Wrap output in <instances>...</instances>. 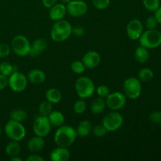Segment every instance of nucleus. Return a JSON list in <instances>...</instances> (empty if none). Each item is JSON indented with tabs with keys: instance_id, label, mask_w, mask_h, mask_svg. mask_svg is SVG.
<instances>
[{
	"instance_id": "nucleus-1",
	"label": "nucleus",
	"mask_w": 161,
	"mask_h": 161,
	"mask_svg": "<svg viewBox=\"0 0 161 161\" xmlns=\"http://www.w3.org/2000/svg\"><path fill=\"white\" fill-rule=\"evenodd\" d=\"M77 137L76 129L72 126L63 124L56 130L53 139L58 146L69 148L74 144Z\"/></svg>"
},
{
	"instance_id": "nucleus-2",
	"label": "nucleus",
	"mask_w": 161,
	"mask_h": 161,
	"mask_svg": "<svg viewBox=\"0 0 161 161\" xmlns=\"http://www.w3.org/2000/svg\"><path fill=\"white\" fill-rule=\"evenodd\" d=\"M72 26L68 20H60L55 21L50 31L52 40L57 42H64L67 40L72 35Z\"/></svg>"
},
{
	"instance_id": "nucleus-3",
	"label": "nucleus",
	"mask_w": 161,
	"mask_h": 161,
	"mask_svg": "<svg viewBox=\"0 0 161 161\" xmlns=\"http://www.w3.org/2000/svg\"><path fill=\"white\" fill-rule=\"evenodd\" d=\"M75 89L80 98L87 99L92 97L95 92L94 83L87 76H80L76 80Z\"/></svg>"
},
{
	"instance_id": "nucleus-4",
	"label": "nucleus",
	"mask_w": 161,
	"mask_h": 161,
	"mask_svg": "<svg viewBox=\"0 0 161 161\" xmlns=\"http://www.w3.org/2000/svg\"><path fill=\"white\" fill-rule=\"evenodd\" d=\"M5 133L12 141L20 142L26 136V129L22 123L9 119L5 125Z\"/></svg>"
},
{
	"instance_id": "nucleus-5",
	"label": "nucleus",
	"mask_w": 161,
	"mask_h": 161,
	"mask_svg": "<svg viewBox=\"0 0 161 161\" xmlns=\"http://www.w3.org/2000/svg\"><path fill=\"white\" fill-rule=\"evenodd\" d=\"M140 46L149 49H155L161 45V32L157 29L143 31L139 38Z\"/></svg>"
},
{
	"instance_id": "nucleus-6",
	"label": "nucleus",
	"mask_w": 161,
	"mask_h": 161,
	"mask_svg": "<svg viewBox=\"0 0 161 161\" xmlns=\"http://www.w3.org/2000/svg\"><path fill=\"white\" fill-rule=\"evenodd\" d=\"M123 90L127 98L135 100L138 98L142 94L141 81L136 77H129L124 80Z\"/></svg>"
},
{
	"instance_id": "nucleus-7",
	"label": "nucleus",
	"mask_w": 161,
	"mask_h": 161,
	"mask_svg": "<svg viewBox=\"0 0 161 161\" xmlns=\"http://www.w3.org/2000/svg\"><path fill=\"white\" fill-rule=\"evenodd\" d=\"M31 44L29 40L22 35L15 36L11 42V49L16 55L19 57H25L29 54Z\"/></svg>"
},
{
	"instance_id": "nucleus-8",
	"label": "nucleus",
	"mask_w": 161,
	"mask_h": 161,
	"mask_svg": "<svg viewBox=\"0 0 161 161\" xmlns=\"http://www.w3.org/2000/svg\"><path fill=\"white\" fill-rule=\"evenodd\" d=\"M124 124V117L117 111H112L105 115L102 119V124L108 132H114L119 130Z\"/></svg>"
},
{
	"instance_id": "nucleus-9",
	"label": "nucleus",
	"mask_w": 161,
	"mask_h": 161,
	"mask_svg": "<svg viewBox=\"0 0 161 161\" xmlns=\"http://www.w3.org/2000/svg\"><path fill=\"white\" fill-rule=\"evenodd\" d=\"M28 80L23 73L15 71L8 77V86L14 92L20 93L28 86Z\"/></svg>"
},
{
	"instance_id": "nucleus-10",
	"label": "nucleus",
	"mask_w": 161,
	"mask_h": 161,
	"mask_svg": "<svg viewBox=\"0 0 161 161\" xmlns=\"http://www.w3.org/2000/svg\"><path fill=\"white\" fill-rule=\"evenodd\" d=\"M51 127L52 125L50 124L47 116H42L39 114V116L35 118L32 125L33 132H34L35 135L45 138L51 131Z\"/></svg>"
},
{
	"instance_id": "nucleus-11",
	"label": "nucleus",
	"mask_w": 161,
	"mask_h": 161,
	"mask_svg": "<svg viewBox=\"0 0 161 161\" xmlns=\"http://www.w3.org/2000/svg\"><path fill=\"white\" fill-rule=\"evenodd\" d=\"M106 106L112 111H119L125 106L127 103V97L123 92L114 91L110 93L105 98Z\"/></svg>"
},
{
	"instance_id": "nucleus-12",
	"label": "nucleus",
	"mask_w": 161,
	"mask_h": 161,
	"mask_svg": "<svg viewBox=\"0 0 161 161\" xmlns=\"http://www.w3.org/2000/svg\"><path fill=\"white\" fill-rule=\"evenodd\" d=\"M67 14L73 17H80L86 14L88 6L83 0H71L66 4Z\"/></svg>"
},
{
	"instance_id": "nucleus-13",
	"label": "nucleus",
	"mask_w": 161,
	"mask_h": 161,
	"mask_svg": "<svg viewBox=\"0 0 161 161\" xmlns=\"http://www.w3.org/2000/svg\"><path fill=\"white\" fill-rule=\"evenodd\" d=\"M127 35L132 40H138L143 32V24L138 19H132L127 25Z\"/></svg>"
},
{
	"instance_id": "nucleus-14",
	"label": "nucleus",
	"mask_w": 161,
	"mask_h": 161,
	"mask_svg": "<svg viewBox=\"0 0 161 161\" xmlns=\"http://www.w3.org/2000/svg\"><path fill=\"white\" fill-rule=\"evenodd\" d=\"M82 61L84 64L86 69H95L101 63V55L95 50H91L83 55Z\"/></svg>"
},
{
	"instance_id": "nucleus-15",
	"label": "nucleus",
	"mask_w": 161,
	"mask_h": 161,
	"mask_svg": "<svg viewBox=\"0 0 161 161\" xmlns=\"http://www.w3.org/2000/svg\"><path fill=\"white\" fill-rule=\"evenodd\" d=\"M66 14H67L66 5L62 3H56L51 6L49 10V17L53 21H58L64 19Z\"/></svg>"
},
{
	"instance_id": "nucleus-16",
	"label": "nucleus",
	"mask_w": 161,
	"mask_h": 161,
	"mask_svg": "<svg viewBox=\"0 0 161 161\" xmlns=\"http://www.w3.org/2000/svg\"><path fill=\"white\" fill-rule=\"evenodd\" d=\"M70 157L71 153L68 148L58 146L51 151L50 158L52 161H68Z\"/></svg>"
},
{
	"instance_id": "nucleus-17",
	"label": "nucleus",
	"mask_w": 161,
	"mask_h": 161,
	"mask_svg": "<svg viewBox=\"0 0 161 161\" xmlns=\"http://www.w3.org/2000/svg\"><path fill=\"white\" fill-rule=\"evenodd\" d=\"M48 47L47 40L43 39H37L32 42L29 54L32 58H37Z\"/></svg>"
},
{
	"instance_id": "nucleus-18",
	"label": "nucleus",
	"mask_w": 161,
	"mask_h": 161,
	"mask_svg": "<svg viewBox=\"0 0 161 161\" xmlns=\"http://www.w3.org/2000/svg\"><path fill=\"white\" fill-rule=\"evenodd\" d=\"M45 146L44 138L36 135L30 138L27 143V148L31 153H38L42 150Z\"/></svg>"
},
{
	"instance_id": "nucleus-19",
	"label": "nucleus",
	"mask_w": 161,
	"mask_h": 161,
	"mask_svg": "<svg viewBox=\"0 0 161 161\" xmlns=\"http://www.w3.org/2000/svg\"><path fill=\"white\" fill-rule=\"evenodd\" d=\"M27 78L29 82L33 84H41L44 83L47 80V75L43 71L40 69H31L28 73Z\"/></svg>"
},
{
	"instance_id": "nucleus-20",
	"label": "nucleus",
	"mask_w": 161,
	"mask_h": 161,
	"mask_svg": "<svg viewBox=\"0 0 161 161\" xmlns=\"http://www.w3.org/2000/svg\"><path fill=\"white\" fill-rule=\"evenodd\" d=\"M92 128L93 125L91 121L88 120V119L82 120L78 124V127L76 128L77 135H78V136L82 137V138H85L92 132Z\"/></svg>"
},
{
	"instance_id": "nucleus-21",
	"label": "nucleus",
	"mask_w": 161,
	"mask_h": 161,
	"mask_svg": "<svg viewBox=\"0 0 161 161\" xmlns=\"http://www.w3.org/2000/svg\"><path fill=\"white\" fill-rule=\"evenodd\" d=\"M50 124L53 127H59L64 124V116L61 112L58 110H52L51 113L47 116Z\"/></svg>"
},
{
	"instance_id": "nucleus-22",
	"label": "nucleus",
	"mask_w": 161,
	"mask_h": 161,
	"mask_svg": "<svg viewBox=\"0 0 161 161\" xmlns=\"http://www.w3.org/2000/svg\"><path fill=\"white\" fill-rule=\"evenodd\" d=\"M46 100L53 105V104H58L62 99V94L61 92L57 88H50L46 91Z\"/></svg>"
},
{
	"instance_id": "nucleus-23",
	"label": "nucleus",
	"mask_w": 161,
	"mask_h": 161,
	"mask_svg": "<svg viewBox=\"0 0 161 161\" xmlns=\"http://www.w3.org/2000/svg\"><path fill=\"white\" fill-rule=\"evenodd\" d=\"M135 58L140 64H145L149 59V53L147 48L139 46L135 51Z\"/></svg>"
},
{
	"instance_id": "nucleus-24",
	"label": "nucleus",
	"mask_w": 161,
	"mask_h": 161,
	"mask_svg": "<svg viewBox=\"0 0 161 161\" xmlns=\"http://www.w3.org/2000/svg\"><path fill=\"white\" fill-rule=\"evenodd\" d=\"M106 107V103H105V99L102 97H97L91 104V111L94 114H100L103 113Z\"/></svg>"
},
{
	"instance_id": "nucleus-25",
	"label": "nucleus",
	"mask_w": 161,
	"mask_h": 161,
	"mask_svg": "<svg viewBox=\"0 0 161 161\" xmlns=\"http://www.w3.org/2000/svg\"><path fill=\"white\" fill-rule=\"evenodd\" d=\"M21 150V146H20L19 142L17 141H11L10 142L8 143L5 149L6 155L9 157H14V156H18V154Z\"/></svg>"
},
{
	"instance_id": "nucleus-26",
	"label": "nucleus",
	"mask_w": 161,
	"mask_h": 161,
	"mask_svg": "<svg viewBox=\"0 0 161 161\" xmlns=\"http://www.w3.org/2000/svg\"><path fill=\"white\" fill-rule=\"evenodd\" d=\"M27 117H28V113L21 108L13 110L9 114V119L20 123L24 122L27 119Z\"/></svg>"
},
{
	"instance_id": "nucleus-27",
	"label": "nucleus",
	"mask_w": 161,
	"mask_h": 161,
	"mask_svg": "<svg viewBox=\"0 0 161 161\" xmlns=\"http://www.w3.org/2000/svg\"><path fill=\"white\" fill-rule=\"evenodd\" d=\"M154 73L152 69L149 68H143L140 69L138 73V79L141 82H149L153 80Z\"/></svg>"
},
{
	"instance_id": "nucleus-28",
	"label": "nucleus",
	"mask_w": 161,
	"mask_h": 161,
	"mask_svg": "<svg viewBox=\"0 0 161 161\" xmlns=\"http://www.w3.org/2000/svg\"><path fill=\"white\" fill-rule=\"evenodd\" d=\"M17 70V66L13 65L7 61H3L0 63V73L9 77L11 74Z\"/></svg>"
},
{
	"instance_id": "nucleus-29",
	"label": "nucleus",
	"mask_w": 161,
	"mask_h": 161,
	"mask_svg": "<svg viewBox=\"0 0 161 161\" xmlns=\"http://www.w3.org/2000/svg\"><path fill=\"white\" fill-rule=\"evenodd\" d=\"M52 110H53L52 104L47 100L41 102L39 106V114L42 115V116H48L49 114L52 112Z\"/></svg>"
},
{
	"instance_id": "nucleus-30",
	"label": "nucleus",
	"mask_w": 161,
	"mask_h": 161,
	"mask_svg": "<svg viewBox=\"0 0 161 161\" xmlns=\"http://www.w3.org/2000/svg\"><path fill=\"white\" fill-rule=\"evenodd\" d=\"M73 110L76 114L81 115L84 113L86 110V103L85 102V99L80 98L77 100L73 105Z\"/></svg>"
},
{
	"instance_id": "nucleus-31",
	"label": "nucleus",
	"mask_w": 161,
	"mask_h": 161,
	"mask_svg": "<svg viewBox=\"0 0 161 161\" xmlns=\"http://www.w3.org/2000/svg\"><path fill=\"white\" fill-rule=\"evenodd\" d=\"M71 70L75 74H83V72L86 70V67H85L84 64L83 63L82 61H75L73 62H72L71 64Z\"/></svg>"
},
{
	"instance_id": "nucleus-32",
	"label": "nucleus",
	"mask_w": 161,
	"mask_h": 161,
	"mask_svg": "<svg viewBox=\"0 0 161 161\" xmlns=\"http://www.w3.org/2000/svg\"><path fill=\"white\" fill-rule=\"evenodd\" d=\"M143 6L147 10L154 12L160 7V0H143Z\"/></svg>"
},
{
	"instance_id": "nucleus-33",
	"label": "nucleus",
	"mask_w": 161,
	"mask_h": 161,
	"mask_svg": "<svg viewBox=\"0 0 161 161\" xmlns=\"http://www.w3.org/2000/svg\"><path fill=\"white\" fill-rule=\"evenodd\" d=\"M92 132L94 134V135L97 138H102V137L105 136L108 133V130L105 129V127H104L102 124H97L94 127H93L92 128Z\"/></svg>"
},
{
	"instance_id": "nucleus-34",
	"label": "nucleus",
	"mask_w": 161,
	"mask_h": 161,
	"mask_svg": "<svg viewBox=\"0 0 161 161\" xmlns=\"http://www.w3.org/2000/svg\"><path fill=\"white\" fill-rule=\"evenodd\" d=\"M110 93H111L110 92V89L106 85H100L96 89V94H97V95L98 97H102V98H106Z\"/></svg>"
},
{
	"instance_id": "nucleus-35",
	"label": "nucleus",
	"mask_w": 161,
	"mask_h": 161,
	"mask_svg": "<svg viewBox=\"0 0 161 161\" xmlns=\"http://www.w3.org/2000/svg\"><path fill=\"white\" fill-rule=\"evenodd\" d=\"M91 2L96 9L102 10L109 6L111 0H91Z\"/></svg>"
},
{
	"instance_id": "nucleus-36",
	"label": "nucleus",
	"mask_w": 161,
	"mask_h": 161,
	"mask_svg": "<svg viewBox=\"0 0 161 161\" xmlns=\"http://www.w3.org/2000/svg\"><path fill=\"white\" fill-rule=\"evenodd\" d=\"M158 25V22H157V19L154 16H149L146 20V28L149 30L156 29Z\"/></svg>"
},
{
	"instance_id": "nucleus-37",
	"label": "nucleus",
	"mask_w": 161,
	"mask_h": 161,
	"mask_svg": "<svg viewBox=\"0 0 161 161\" xmlns=\"http://www.w3.org/2000/svg\"><path fill=\"white\" fill-rule=\"evenodd\" d=\"M11 48L9 45L5 43L0 44V58H6L9 55Z\"/></svg>"
},
{
	"instance_id": "nucleus-38",
	"label": "nucleus",
	"mask_w": 161,
	"mask_h": 161,
	"mask_svg": "<svg viewBox=\"0 0 161 161\" xmlns=\"http://www.w3.org/2000/svg\"><path fill=\"white\" fill-rule=\"evenodd\" d=\"M149 119L154 124H160L161 123V112L154 111L149 115Z\"/></svg>"
},
{
	"instance_id": "nucleus-39",
	"label": "nucleus",
	"mask_w": 161,
	"mask_h": 161,
	"mask_svg": "<svg viewBox=\"0 0 161 161\" xmlns=\"http://www.w3.org/2000/svg\"><path fill=\"white\" fill-rule=\"evenodd\" d=\"M73 34L75 37H82V36H84L85 34V29L83 26H78L72 27V35Z\"/></svg>"
},
{
	"instance_id": "nucleus-40",
	"label": "nucleus",
	"mask_w": 161,
	"mask_h": 161,
	"mask_svg": "<svg viewBox=\"0 0 161 161\" xmlns=\"http://www.w3.org/2000/svg\"><path fill=\"white\" fill-rule=\"evenodd\" d=\"M8 86V77L0 73V91L5 89Z\"/></svg>"
},
{
	"instance_id": "nucleus-41",
	"label": "nucleus",
	"mask_w": 161,
	"mask_h": 161,
	"mask_svg": "<svg viewBox=\"0 0 161 161\" xmlns=\"http://www.w3.org/2000/svg\"><path fill=\"white\" fill-rule=\"evenodd\" d=\"M43 157L36 154V153H32V154L28 156L26 158V161H44Z\"/></svg>"
},
{
	"instance_id": "nucleus-42",
	"label": "nucleus",
	"mask_w": 161,
	"mask_h": 161,
	"mask_svg": "<svg viewBox=\"0 0 161 161\" xmlns=\"http://www.w3.org/2000/svg\"><path fill=\"white\" fill-rule=\"evenodd\" d=\"M57 1H58V0H42V3L46 8L50 9L51 6H53L54 4H56Z\"/></svg>"
},
{
	"instance_id": "nucleus-43",
	"label": "nucleus",
	"mask_w": 161,
	"mask_h": 161,
	"mask_svg": "<svg viewBox=\"0 0 161 161\" xmlns=\"http://www.w3.org/2000/svg\"><path fill=\"white\" fill-rule=\"evenodd\" d=\"M154 12H155V14H154V17H155L156 19H157L158 24L161 25V6H160V7H159L157 10L154 11Z\"/></svg>"
},
{
	"instance_id": "nucleus-44",
	"label": "nucleus",
	"mask_w": 161,
	"mask_h": 161,
	"mask_svg": "<svg viewBox=\"0 0 161 161\" xmlns=\"http://www.w3.org/2000/svg\"><path fill=\"white\" fill-rule=\"evenodd\" d=\"M10 161H22V159L17 156H14V157H10Z\"/></svg>"
},
{
	"instance_id": "nucleus-45",
	"label": "nucleus",
	"mask_w": 161,
	"mask_h": 161,
	"mask_svg": "<svg viewBox=\"0 0 161 161\" xmlns=\"http://www.w3.org/2000/svg\"><path fill=\"white\" fill-rule=\"evenodd\" d=\"M60 1H61L62 3H64V4L66 5L67 3H69L71 0H60Z\"/></svg>"
},
{
	"instance_id": "nucleus-46",
	"label": "nucleus",
	"mask_w": 161,
	"mask_h": 161,
	"mask_svg": "<svg viewBox=\"0 0 161 161\" xmlns=\"http://www.w3.org/2000/svg\"><path fill=\"white\" fill-rule=\"evenodd\" d=\"M2 133V129H1V127H0V135H1Z\"/></svg>"
},
{
	"instance_id": "nucleus-47",
	"label": "nucleus",
	"mask_w": 161,
	"mask_h": 161,
	"mask_svg": "<svg viewBox=\"0 0 161 161\" xmlns=\"http://www.w3.org/2000/svg\"><path fill=\"white\" fill-rule=\"evenodd\" d=\"M160 124H161V123H160Z\"/></svg>"
}]
</instances>
